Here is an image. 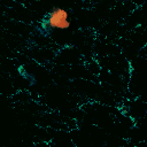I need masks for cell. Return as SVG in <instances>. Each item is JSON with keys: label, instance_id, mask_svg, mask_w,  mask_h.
I'll return each mask as SVG.
<instances>
[{"label": "cell", "instance_id": "obj_1", "mask_svg": "<svg viewBox=\"0 0 147 147\" xmlns=\"http://www.w3.org/2000/svg\"><path fill=\"white\" fill-rule=\"evenodd\" d=\"M47 24L49 28L53 29H59V30H67L70 26V21H69V14L65 9L56 7L54 8L47 18Z\"/></svg>", "mask_w": 147, "mask_h": 147}]
</instances>
